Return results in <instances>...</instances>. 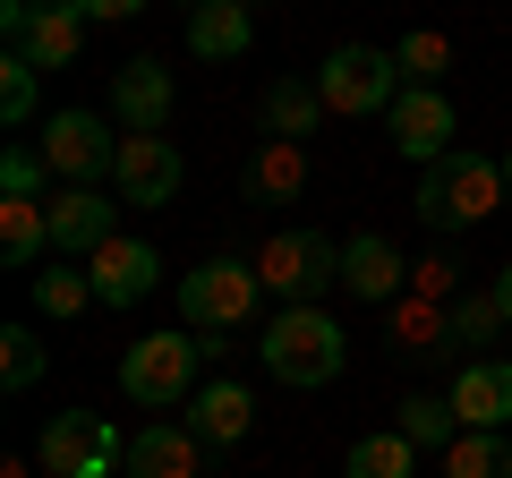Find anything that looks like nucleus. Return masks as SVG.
<instances>
[{
	"mask_svg": "<svg viewBox=\"0 0 512 478\" xmlns=\"http://www.w3.org/2000/svg\"><path fill=\"white\" fill-rule=\"evenodd\" d=\"M419 222L427 231H470V222H487L495 205H504V163H487V154H470V146H453L444 163H427L419 171Z\"/></svg>",
	"mask_w": 512,
	"mask_h": 478,
	"instance_id": "f257e3e1",
	"label": "nucleus"
},
{
	"mask_svg": "<svg viewBox=\"0 0 512 478\" xmlns=\"http://www.w3.org/2000/svg\"><path fill=\"white\" fill-rule=\"evenodd\" d=\"M256 342H265L274 385H333V376H342V359H350V333L333 325L325 308H282Z\"/></svg>",
	"mask_w": 512,
	"mask_h": 478,
	"instance_id": "f03ea898",
	"label": "nucleus"
},
{
	"mask_svg": "<svg viewBox=\"0 0 512 478\" xmlns=\"http://www.w3.org/2000/svg\"><path fill=\"white\" fill-rule=\"evenodd\" d=\"M256 274H265V299H282V308H316L325 282H342V239H325V231H274L265 248H256Z\"/></svg>",
	"mask_w": 512,
	"mask_h": 478,
	"instance_id": "7ed1b4c3",
	"label": "nucleus"
},
{
	"mask_svg": "<svg viewBox=\"0 0 512 478\" xmlns=\"http://www.w3.org/2000/svg\"><path fill=\"white\" fill-rule=\"evenodd\" d=\"M197 359H205V342H188V333H146L120 359V393L137 410H180L197 393Z\"/></svg>",
	"mask_w": 512,
	"mask_h": 478,
	"instance_id": "20e7f679",
	"label": "nucleus"
},
{
	"mask_svg": "<svg viewBox=\"0 0 512 478\" xmlns=\"http://www.w3.org/2000/svg\"><path fill=\"white\" fill-rule=\"evenodd\" d=\"M256 291H265V274L248 257H205L197 274H180V316L197 333H239L256 316Z\"/></svg>",
	"mask_w": 512,
	"mask_h": 478,
	"instance_id": "39448f33",
	"label": "nucleus"
},
{
	"mask_svg": "<svg viewBox=\"0 0 512 478\" xmlns=\"http://www.w3.org/2000/svg\"><path fill=\"white\" fill-rule=\"evenodd\" d=\"M316 94H325V111H342V120H376V111H393V94H402V69H393V52H376V43H342V52H325V69H316Z\"/></svg>",
	"mask_w": 512,
	"mask_h": 478,
	"instance_id": "423d86ee",
	"label": "nucleus"
},
{
	"mask_svg": "<svg viewBox=\"0 0 512 478\" xmlns=\"http://www.w3.org/2000/svg\"><path fill=\"white\" fill-rule=\"evenodd\" d=\"M35 461H43V478H111L128 453H120V427H111L103 410H60V419L43 427Z\"/></svg>",
	"mask_w": 512,
	"mask_h": 478,
	"instance_id": "0eeeda50",
	"label": "nucleus"
},
{
	"mask_svg": "<svg viewBox=\"0 0 512 478\" xmlns=\"http://www.w3.org/2000/svg\"><path fill=\"white\" fill-rule=\"evenodd\" d=\"M35 146H43V163H52L69 188H103L111 171H120V137H111L94 111H52Z\"/></svg>",
	"mask_w": 512,
	"mask_h": 478,
	"instance_id": "6e6552de",
	"label": "nucleus"
},
{
	"mask_svg": "<svg viewBox=\"0 0 512 478\" xmlns=\"http://www.w3.org/2000/svg\"><path fill=\"white\" fill-rule=\"evenodd\" d=\"M384 120H393V146H402L410 163H444V154H453V137H461L453 94H444V86H402Z\"/></svg>",
	"mask_w": 512,
	"mask_h": 478,
	"instance_id": "1a4fd4ad",
	"label": "nucleus"
},
{
	"mask_svg": "<svg viewBox=\"0 0 512 478\" xmlns=\"http://www.w3.org/2000/svg\"><path fill=\"white\" fill-rule=\"evenodd\" d=\"M171 103H180V94H171L163 60H120V69H111V111H120L128 137H163L171 129Z\"/></svg>",
	"mask_w": 512,
	"mask_h": 478,
	"instance_id": "9d476101",
	"label": "nucleus"
},
{
	"mask_svg": "<svg viewBox=\"0 0 512 478\" xmlns=\"http://www.w3.org/2000/svg\"><path fill=\"white\" fill-rule=\"evenodd\" d=\"M342 291H350V299H367V308H393V299L410 291V265H402V248H393L384 231L342 239Z\"/></svg>",
	"mask_w": 512,
	"mask_h": 478,
	"instance_id": "9b49d317",
	"label": "nucleus"
},
{
	"mask_svg": "<svg viewBox=\"0 0 512 478\" xmlns=\"http://www.w3.org/2000/svg\"><path fill=\"white\" fill-rule=\"evenodd\" d=\"M120 197L128 205H171L180 197V180H188V163H180V146L171 137H120Z\"/></svg>",
	"mask_w": 512,
	"mask_h": 478,
	"instance_id": "f8f14e48",
	"label": "nucleus"
},
{
	"mask_svg": "<svg viewBox=\"0 0 512 478\" xmlns=\"http://www.w3.org/2000/svg\"><path fill=\"white\" fill-rule=\"evenodd\" d=\"M86 274H94V299H103V308H137V299L163 282V257H154L146 239H111V248L86 257Z\"/></svg>",
	"mask_w": 512,
	"mask_h": 478,
	"instance_id": "ddd939ff",
	"label": "nucleus"
},
{
	"mask_svg": "<svg viewBox=\"0 0 512 478\" xmlns=\"http://www.w3.org/2000/svg\"><path fill=\"white\" fill-rule=\"evenodd\" d=\"M239 197L248 205H299L308 197V146L299 137H265L248 154V171H239Z\"/></svg>",
	"mask_w": 512,
	"mask_h": 478,
	"instance_id": "4468645a",
	"label": "nucleus"
},
{
	"mask_svg": "<svg viewBox=\"0 0 512 478\" xmlns=\"http://www.w3.org/2000/svg\"><path fill=\"white\" fill-rule=\"evenodd\" d=\"M444 402H453L461 427H504L512 419V359H461Z\"/></svg>",
	"mask_w": 512,
	"mask_h": 478,
	"instance_id": "2eb2a0df",
	"label": "nucleus"
},
{
	"mask_svg": "<svg viewBox=\"0 0 512 478\" xmlns=\"http://www.w3.org/2000/svg\"><path fill=\"white\" fill-rule=\"evenodd\" d=\"M111 197L103 188H60L52 197V257H94V248H111Z\"/></svg>",
	"mask_w": 512,
	"mask_h": 478,
	"instance_id": "dca6fc26",
	"label": "nucleus"
},
{
	"mask_svg": "<svg viewBox=\"0 0 512 478\" xmlns=\"http://www.w3.org/2000/svg\"><path fill=\"white\" fill-rule=\"evenodd\" d=\"M248 427H256L248 385H222V376H214V385H197V393H188V436H197L205 453H214V444H239Z\"/></svg>",
	"mask_w": 512,
	"mask_h": 478,
	"instance_id": "f3484780",
	"label": "nucleus"
},
{
	"mask_svg": "<svg viewBox=\"0 0 512 478\" xmlns=\"http://www.w3.org/2000/svg\"><path fill=\"white\" fill-rule=\"evenodd\" d=\"M256 43V9L248 0H197L188 9V52L197 60H239Z\"/></svg>",
	"mask_w": 512,
	"mask_h": 478,
	"instance_id": "a211bd4d",
	"label": "nucleus"
},
{
	"mask_svg": "<svg viewBox=\"0 0 512 478\" xmlns=\"http://www.w3.org/2000/svg\"><path fill=\"white\" fill-rule=\"evenodd\" d=\"M256 120H265V137H299V146H308V137L325 129V94H316V77H274L265 103H256Z\"/></svg>",
	"mask_w": 512,
	"mask_h": 478,
	"instance_id": "6ab92c4d",
	"label": "nucleus"
},
{
	"mask_svg": "<svg viewBox=\"0 0 512 478\" xmlns=\"http://www.w3.org/2000/svg\"><path fill=\"white\" fill-rule=\"evenodd\" d=\"M393 342H402L410 359H461L453 350V308H444V299H419V291L393 299Z\"/></svg>",
	"mask_w": 512,
	"mask_h": 478,
	"instance_id": "aec40b11",
	"label": "nucleus"
},
{
	"mask_svg": "<svg viewBox=\"0 0 512 478\" xmlns=\"http://www.w3.org/2000/svg\"><path fill=\"white\" fill-rule=\"evenodd\" d=\"M205 444L188 427H137L128 436V478H197Z\"/></svg>",
	"mask_w": 512,
	"mask_h": 478,
	"instance_id": "412c9836",
	"label": "nucleus"
},
{
	"mask_svg": "<svg viewBox=\"0 0 512 478\" xmlns=\"http://www.w3.org/2000/svg\"><path fill=\"white\" fill-rule=\"evenodd\" d=\"M52 248V197H0V265H43Z\"/></svg>",
	"mask_w": 512,
	"mask_h": 478,
	"instance_id": "4be33fe9",
	"label": "nucleus"
},
{
	"mask_svg": "<svg viewBox=\"0 0 512 478\" xmlns=\"http://www.w3.org/2000/svg\"><path fill=\"white\" fill-rule=\"evenodd\" d=\"M77 43H86V18H77V9H35V26H26L9 52H26L35 69H69Z\"/></svg>",
	"mask_w": 512,
	"mask_h": 478,
	"instance_id": "5701e85b",
	"label": "nucleus"
},
{
	"mask_svg": "<svg viewBox=\"0 0 512 478\" xmlns=\"http://www.w3.org/2000/svg\"><path fill=\"white\" fill-rule=\"evenodd\" d=\"M444 478H512L504 427H461V436L444 444Z\"/></svg>",
	"mask_w": 512,
	"mask_h": 478,
	"instance_id": "b1692460",
	"label": "nucleus"
},
{
	"mask_svg": "<svg viewBox=\"0 0 512 478\" xmlns=\"http://www.w3.org/2000/svg\"><path fill=\"white\" fill-rule=\"evenodd\" d=\"M419 470V444L402 436V427H384V436H359L342 461V478H410Z\"/></svg>",
	"mask_w": 512,
	"mask_h": 478,
	"instance_id": "393cba45",
	"label": "nucleus"
},
{
	"mask_svg": "<svg viewBox=\"0 0 512 478\" xmlns=\"http://www.w3.org/2000/svg\"><path fill=\"white\" fill-rule=\"evenodd\" d=\"M393 69H402V86H444V69H453V43H444L436 26H410V35L393 43Z\"/></svg>",
	"mask_w": 512,
	"mask_h": 478,
	"instance_id": "a878e982",
	"label": "nucleus"
},
{
	"mask_svg": "<svg viewBox=\"0 0 512 478\" xmlns=\"http://www.w3.org/2000/svg\"><path fill=\"white\" fill-rule=\"evenodd\" d=\"M393 427H402V436L419 444V453H444V444L461 436L453 402H436V393H410V402H402V419H393Z\"/></svg>",
	"mask_w": 512,
	"mask_h": 478,
	"instance_id": "bb28decb",
	"label": "nucleus"
},
{
	"mask_svg": "<svg viewBox=\"0 0 512 478\" xmlns=\"http://www.w3.org/2000/svg\"><path fill=\"white\" fill-rule=\"evenodd\" d=\"M26 291H35V308H43V316H77V308L94 299V274H86V265H60V257H52L35 282H26Z\"/></svg>",
	"mask_w": 512,
	"mask_h": 478,
	"instance_id": "cd10ccee",
	"label": "nucleus"
},
{
	"mask_svg": "<svg viewBox=\"0 0 512 478\" xmlns=\"http://www.w3.org/2000/svg\"><path fill=\"white\" fill-rule=\"evenodd\" d=\"M35 60H26V52H9V60H0V120H9V129H26V120H35V103H43V86H35Z\"/></svg>",
	"mask_w": 512,
	"mask_h": 478,
	"instance_id": "c85d7f7f",
	"label": "nucleus"
},
{
	"mask_svg": "<svg viewBox=\"0 0 512 478\" xmlns=\"http://www.w3.org/2000/svg\"><path fill=\"white\" fill-rule=\"evenodd\" d=\"M0 385H9V393L43 385V342H35V325H0Z\"/></svg>",
	"mask_w": 512,
	"mask_h": 478,
	"instance_id": "c756f323",
	"label": "nucleus"
},
{
	"mask_svg": "<svg viewBox=\"0 0 512 478\" xmlns=\"http://www.w3.org/2000/svg\"><path fill=\"white\" fill-rule=\"evenodd\" d=\"M495 333H504L495 291H461V299H453V350H461V342H495Z\"/></svg>",
	"mask_w": 512,
	"mask_h": 478,
	"instance_id": "7c9ffc66",
	"label": "nucleus"
},
{
	"mask_svg": "<svg viewBox=\"0 0 512 478\" xmlns=\"http://www.w3.org/2000/svg\"><path fill=\"white\" fill-rule=\"evenodd\" d=\"M43 180H52L43 146H9L0 154V197H43Z\"/></svg>",
	"mask_w": 512,
	"mask_h": 478,
	"instance_id": "2f4dec72",
	"label": "nucleus"
},
{
	"mask_svg": "<svg viewBox=\"0 0 512 478\" xmlns=\"http://www.w3.org/2000/svg\"><path fill=\"white\" fill-rule=\"evenodd\" d=\"M410 291H419V299H444V308H453V265H444V257H427V265H410Z\"/></svg>",
	"mask_w": 512,
	"mask_h": 478,
	"instance_id": "473e14b6",
	"label": "nucleus"
},
{
	"mask_svg": "<svg viewBox=\"0 0 512 478\" xmlns=\"http://www.w3.org/2000/svg\"><path fill=\"white\" fill-rule=\"evenodd\" d=\"M154 0H77V18L86 26H120V18H146Z\"/></svg>",
	"mask_w": 512,
	"mask_h": 478,
	"instance_id": "72a5a7b5",
	"label": "nucleus"
},
{
	"mask_svg": "<svg viewBox=\"0 0 512 478\" xmlns=\"http://www.w3.org/2000/svg\"><path fill=\"white\" fill-rule=\"evenodd\" d=\"M26 26H35V0H0V35L18 43V35H26Z\"/></svg>",
	"mask_w": 512,
	"mask_h": 478,
	"instance_id": "f704fd0d",
	"label": "nucleus"
},
{
	"mask_svg": "<svg viewBox=\"0 0 512 478\" xmlns=\"http://www.w3.org/2000/svg\"><path fill=\"white\" fill-rule=\"evenodd\" d=\"M487 291H495V308H504V325H512V265H504V274L487 282Z\"/></svg>",
	"mask_w": 512,
	"mask_h": 478,
	"instance_id": "c9c22d12",
	"label": "nucleus"
},
{
	"mask_svg": "<svg viewBox=\"0 0 512 478\" xmlns=\"http://www.w3.org/2000/svg\"><path fill=\"white\" fill-rule=\"evenodd\" d=\"M35 9H77V0H35Z\"/></svg>",
	"mask_w": 512,
	"mask_h": 478,
	"instance_id": "e433bc0d",
	"label": "nucleus"
},
{
	"mask_svg": "<svg viewBox=\"0 0 512 478\" xmlns=\"http://www.w3.org/2000/svg\"><path fill=\"white\" fill-rule=\"evenodd\" d=\"M504 188H512V154H504Z\"/></svg>",
	"mask_w": 512,
	"mask_h": 478,
	"instance_id": "4c0bfd02",
	"label": "nucleus"
},
{
	"mask_svg": "<svg viewBox=\"0 0 512 478\" xmlns=\"http://www.w3.org/2000/svg\"><path fill=\"white\" fill-rule=\"evenodd\" d=\"M248 9H265V0H248Z\"/></svg>",
	"mask_w": 512,
	"mask_h": 478,
	"instance_id": "58836bf2",
	"label": "nucleus"
},
{
	"mask_svg": "<svg viewBox=\"0 0 512 478\" xmlns=\"http://www.w3.org/2000/svg\"><path fill=\"white\" fill-rule=\"evenodd\" d=\"M188 9H197V0H188Z\"/></svg>",
	"mask_w": 512,
	"mask_h": 478,
	"instance_id": "ea45409f",
	"label": "nucleus"
}]
</instances>
